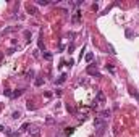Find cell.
<instances>
[{"instance_id":"obj_1","label":"cell","mask_w":139,"mask_h":137,"mask_svg":"<svg viewBox=\"0 0 139 137\" xmlns=\"http://www.w3.org/2000/svg\"><path fill=\"white\" fill-rule=\"evenodd\" d=\"M102 103H105V95H104V92H97V95H96V100H94L92 106L96 108L97 105H102Z\"/></svg>"},{"instance_id":"obj_2","label":"cell","mask_w":139,"mask_h":137,"mask_svg":"<svg viewBox=\"0 0 139 137\" xmlns=\"http://www.w3.org/2000/svg\"><path fill=\"white\" fill-rule=\"evenodd\" d=\"M86 71H87V74L94 76V78H100V73H99V69H97L94 65H89V66L86 68Z\"/></svg>"},{"instance_id":"obj_3","label":"cell","mask_w":139,"mask_h":137,"mask_svg":"<svg viewBox=\"0 0 139 137\" xmlns=\"http://www.w3.org/2000/svg\"><path fill=\"white\" fill-rule=\"evenodd\" d=\"M94 126H96V129H100L102 131L105 126H107V123H105L102 118H96V119H94Z\"/></svg>"},{"instance_id":"obj_4","label":"cell","mask_w":139,"mask_h":137,"mask_svg":"<svg viewBox=\"0 0 139 137\" xmlns=\"http://www.w3.org/2000/svg\"><path fill=\"white\" fill-rule=\"evenodd\" d=\"M28 136H29V137H39V136H41V129H39L37 126H32L31 129L28 131Z\"/></svg>"},{"instance_id":"obj_5","label":"cell","mask_w":139,"mask_h":137,"mask_svg":"<svg viewBox=\"0 0 139 137\" xmlns=\"http://www.w3.org/2000/svg\"><path fill=\"white\" fill-rule=\"evenodd\" d=\"M71 21H73L74 24L79 23V21H81V11H74V15H73V18H71Z\"/></svg>"},{"instance_id":"obj_6","label":"cell","mask_w":139,"mask_h":137,"mask_svg":"<svg viewBox=\"0 0 139 137\" xmlns=\"http://www.w3.org/2000/svg\"><path fill=\"white\" fill-rule=\"evenodd\" d=\"M37 45H39V50H42V53H44V52H45V48H44V42H42V31H41V35H39Z\"/></svg>"},{"instance_id":"obj_7","label":"cell","mask_w":139,"mask_h":137,"mask_svg":"<svg viewBox=\"0 0 139 137\" xmlns=\"http://www.w3.org/2000/svg\"><path fill=\"white\" fill-rule=\"evenodd\" d=\"M26 10H28V13H31V15H37V10H36V7H31V5H28Z\"/></svg>"},{"instance_id":"obj_8","label":"cell","mask_w":139,"mask_h":137,"mask_svg":"<svg viewBox=\"0 0 139 137\" xmlns=\"http://www.w3.org/2000/svg\"><path fill=\"white\" fill-rule=\"evenodd\" d=\"M23 92H24L23 89H18V90H15V92H13V95H12V97H13V98H16V97H21V95H23Z\"/></svg>"},{"instance_id":"obj_9","label":"cell","mask_w":139,"mask_h":137,"mask_svg":"<svg viewBox=\"0 0 139 137\" xmlns=\"http://www.w3.org/2000/svg\"><path fill=\"white\" fill-rule=\"evenodd\" d=\"M92 60H94V53H91V52H89V53H86V61L91 63Z\"/></svg>"},{"instance_id":"obj_10","label":"cell","mask_w":139,"mask_h":137,"mask_svg":"<svg viewBox=\"0 0 139 137\" xmlns=\"http://www.w3.org/2000/svg\"><path fill=\"white\" fill-rule=\"evenodd\" d=\"M34 84H36V86H37V87H41V86H42V84H44V79H42V78H36Z\"/></svg>"},{"instance_id":"obj_11","label":"cell","mask_w":139,"mask_h":137,"mask_svg":"<svg viewBox=\"0 0 139 137\" xmlns=\"http://www.w3.org/2000/svg\"><path fill=\"white\" fill-rule=\"evenodd\" d=\"M74 132V127H65V136H71Z\"/></svg>"},{"instance_id":"obj_12","label":"cell","mask_w":139,"mask_h":137,"mask_svg":"<svg viewBox=\"0 0 139 137\" xmlns=\"http://www.w3.org/2000/svg\"><path fill=\"white\" fill-rule=\"evenodd\" d=\"M26 108H28V110H36V105L31 102V100H28V105H26Z\"/></svg>"},{"instance_id":"obj_13","label":"cell","mask_w":139,"mask_h":137,"mask_svg":"<svg viewBox=\"0 0 139 137\" xmlns=\"http://www.w3.org/2000/svg\"><path fill=\"white\" fill-rule=\"evenodd\" d=\"M108 116H110V110H104L100 113V118H108Z\"/></svg>"},{"instance_id":"obj_14","label":"cell","mask_w":139,"mask_h":137,"mask_svg":"<svg viewBox=\"0 0 139 137\" xmlns=\"http://www.w3.org/2000/svg\"><path fill=\"white\" fill-rule=\"evenodd\" d=\"M12 118H13V119H19V118H21V113H19V111H13Z\"/></svg>"},{"instance_id":"obj_15","label":"cell","mask_w":139,"mask_h":137,"mask_svg":"<svg viewBox=\"0 0 139 137\" xmlns=\"http://www.w3.org/2000/svg\"><path fill=\"white\" fill-rule=\"evenodd\" d=\"M44 58H45V60H49V61H50V60H52V53H50V52H44Z\"/></svg>"},{"instance_id":"obj_16","label":"cell","mask_w":139,"mask_h":137,"mask_svg":"<svg viewBox=\"0 0 139 137\" xmlns=\"http://www.w3.org/2000/svg\"><path fill=\"white\" fill-rule=\"evenodd\" d=\"M65 79H66V74H62V76H60V78H58L57 84H62V82H65Z\"/></svg>"},{"instance_id":"obj_17","label":"cell","mask_w":139,"mask_h":137,"mask_svg":"<svg viewBox=\"0 0 139 137\" xmlns=\"http://www.w3.org/2000/svg\"><path fill=\"white\" fill-rule=\"evenodd\" d=\"M131 95L138 100V103H139V94H138V92H136V90H131Z\"/></svg>"},{"instance_id":"obj_18","label":"cell","mask_w":139,"mask_h":137,"mask_svg":"<svg viewBox=\"0 0 139 137\" xmlns=\"http://www.w3.org/2000/svg\"><path fill=\"white\" fill-rule=\"evenodd\" d=\"M36 3L37 5H49V0H37Z\"/></svg>"},{"instance_id":"obj_19","label":"cell","mask_w":139,"mask_h":137,"mask_svg":"<svg viewBox=\"0 0 139 137\" xmlns=\"http://www.w3.org/2000/svg\"><path fill=\"white\" fill-rule=\"evenodd\" d=\"M3 94L7 95V97H12V95H13V92H12V90H8V89H5V90H3Z\"/></svg>"},{"instance_id":"obj_20","label":"cell","mask_w":139,"mask_h":137,"mask_svg":"<svg viewBox=\"0 0 139 137\" xmlns=\"http://www.w3.org/2000/svg\"><path fill=\"white\" fill-rule=\"evenodd\" d=\"M28 127H31V124H29V123H24V124L21 126V131H26Z\"/></svg>"},{"instance_id":"obj_21","label":"cell","mask_w":139,"mask_h":137,"mask_svg":"<svg viewBox=\"0 0 139 137\" xmlns=\"http://www.w3.org/2000/svg\"><path fill=\"white\" fill-rule=\"evenodd\" d=\"M26 76H28V78H32V76H34V71H28Z\"/></svg>"},{"instance_id":"obj_22","label":"cell","mask_w":139,"mask_h":137,"mask_svg":"<svg viewBox=\"0 0 139 137\" xmlns=\"http://www.w3.org/2000/svg\"><path fill=\"white\" fill-rule=\"evenodd\" d=\"M74 50V45H73V44H71V45H70V47H68V52H70V53H71V52H73Z\"/></svg>"},{"instance_id":"obj_23","label":"cell","mask_w":139,"mask_h":137,"mask_svg":"<svg viewBox=\"0 0 139 137\" xmlns=\"http://www.w3.org/2000/svg\"><path fill=\"white\" fill-rule=\"evenodd\" d=\"M108 50H110V53H112V55H115V50H113L112 45H108Z\"/></svg>"},{"instance_id":"obj_24","label":"cell","mask_w":139,"mask_h":137,"mask_svg":"<svg viewBox=\"0 0 139 137\" xmlns=\"http://www.w3.org/2000/svg\"><path fill=\"white\" fill-rule=\"evenodd\" d=\"M66 110H68L70 113H74V108H71V106H70V105H68V106H66Z\"/></svg>"},{"instance_id":"obj_25","label":"cell","mask_w":139,"mask_h":137,"mask_svg":"<svg viewBox=\"0 0 139 137\" xmlns=\"http://www.w3.org/2000/svg\"><path fill=\"white\" fill-rule=\"evenodd\" d=\"M92 10H94V11H97V10H99V5L94 3V5H92Z\"/></svg>"},{"instance_id":"obj_26","label":"cell","mask_w":139,"mask_h":137,"mask_svg":"<svg viewBox=\"0 0 139 137\" xmlns=\"http://www.w3.org/2000/svg\"><path fill=\"white\" fill-rule=\"evenodd\" d=\"M107 69H108V71H112V73L115 71V69H113V66H112V65H107Z\"/></svg>"},{"instance_id":"obj_27","label":"cell","mask_w":139,"mask_h":137,"mask_svg":"<svg viewBox=\"0 0 139 137\" xmlns=\"http://www.w3.org/2000/svg\"><path fill=\"white\" fill-rule=\"evenodd\" d=\"M10 137H19V132H13V134H12V136H10Z\"/></svg>"},{"instance_id":"obj_28","label":"cell","mask_w":139,"mask_h":137,"mask_svg":"<svg viewBox=\"0 0 139 137\" xmlns=\"http://www.w3.org/2000/svg\"><path fill=\"white\" fill-rule=\"evenodd\" d=\"M5 131V126H0V132H3Z\"/></svg>"},{"instance_id":"obj_29","label":"cell","mask_w":139,"mask_h":137,"mask_svg":"<svg viewBox=\"0 0 139 137\" xmlns=\"http://www.w3.org/2000/svg\"><path fill=\"white\" fill-rule=\"evenodd\" d=\"M63 137H68V136H63Z\"/></svg>"}]
</instances>
